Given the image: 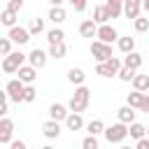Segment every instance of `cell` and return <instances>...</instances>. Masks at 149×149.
<instances>
[{"label": "cell", "mask_w": 149, "mask_h": 149, "mask_svg": "<svg viewBox=\"0 0 149 149\" xmlns=\"http://www.w3.org/2000/svg\"><path fill=\"white\" fill-rule=\"evenodd\" d=\"M126 126H128V123L119 121V123L105 128V140H107L109 144H119V142H123V140L128 137V128H126Z\"/></svg>", "instance_id": "6da1fadb"}, {"label": "cell", "mask_w": 149, "mask_h": 149, "mask_svg": "<svg viewBox=\"0 0 149 149\" xmlns=\"http://www.w3.org/2000/svg\"><path fill=\"white\" fill-rule=\"evenodd\" d=\"M23 61H26V54H21V51H9V54L2 58V70H5L7 74H12V72H16V70L23 65Z\"/></svg>", "instance_id": "7a4b0ae2"}, {"label": "cell", "mask_w": 149, "mask_h": 149, "mask_svg": "<svg viewBox=\"0 0 149 149\" xmlns=\"http://www.w3.org/2000/svg\"><path fill=\"white\" fill-rule=\"evenodd\" d=\"M91 54H93V58H95L98 63H102V61H107V58L112 56V47H109L107 42L95 40V42L91 44Z\"/></svg>", "instance_id": "3957f363"}, {"label": "cell", "mask_w": 149, "mask_h": 149, "mask_svg": "<svg viewBox=\"0 0 149 149\" xmlns=\"http://www.w3.org/2000/svg\"><path fill=\"white\" fill-rule=\"evenodd\" d=\"M95 37L100 40V42H107V44H112L116 37H119V33L109 26V23H100L98 26V33H95Z\"/></svg>", "instance_id": "277c9868"}, {"label": "cell", "mask_w": 149, "mask_h": 149, "mask_svg": "<svg viewBox=\"0 0 149 149\" xmlns=\"http://www.w3.org/2000/svg\"><path fill=\"white\" fill-rule=\"evenodd\" d=\"M5 91H7V95H9L14 102H23V81H21V79H12Z\"/></svg>", "instance_id": "5b68a950"}, {"label": "cell", "mask_w": 149, "mask_h": 149, "mask_svg": "<svg viewBox=\"0 0 149 149\" xmlns=\"http://www.w3.org/2000/svg\"><path fill=\"white\" fill-rule=\"evenodd\" d=\"M12 130H14V121L2 116L0 119V144H9L12 142Z\"/></svg>", "instance_id": "8992f818"}, {"label": "cell", "mask_w": 149, "mask_h": 149, "mask_svg": "<svg viewBox=\"0 0 149 149\" xmlns=\"http://www.w3.org/2000/svg\"><path fill=\"white\" fill-rule=\"evenodd\" d=\"M7 37H9L12 42H16V44H26V42L30 40V30H28V28H21V26H12Z\"/></svg>", "instance_id": "52a82bcc"}, {"label": "cell", "mask_w": 149, "mask_h": 149, "mask_svg": "<svg viewBox=\"0 0 149 149\" xmlns=\"http://www.w3.org/2000/svg\"><path fill=\"white\" fill-rule=\"evenodd\" d=\"M16 74H19V79H21L23 84H33V81L37 79V68H33V65H21V68L16 70Z\"/></svg>", "instance_id": "ba28073f"}, {"label": "cell", "mask_w": 149, "mask_h": 149, "mask_svg": "<svg viewBox=\"0 0 149 149\" xmlns=\"http://www.w3.org/2000/svg\"><path fill=\"white\" fill-rule=\"evenodd\" d=\"M140 9H142V0H123V14L128 19H137L140 16Z\"/></svg>", "instance_id": "9c48e42d"}, {"label": "cell", "mask_w": 149, "mask_h": 149, "mask_svg": "<svg viewBox=\"0 0 149 149\" xmlns=\"http://www.w3.org/2000/svg\"><path fill=\"white\" fill-rule=\"evenodd\" d=\"M42 133H44V137L54 140V137H58V135H61V123H58L56 119H49V121H44V123H42Z\"/></svg>", "instance_id": "30bf717a"}, {"label": "cell", "mask_w": 149, "mask_h": 149, "mask_svg": "<svg viewBox=\"0 0 149 149\" xmlns=\"http://www.w3.org/2000/svg\"><path fill=\"white\" fill-rule=\"evenodd\" d=\"M28 61H30V65H33V68H37V70H40V68H44V65H47V54H44L42 49H33V51L28 54Z\"/></svg>", "instance_id": "8fae6325"}, {"label": "cell", "mask_w": 149, "mask_h": 149, "mask_svg": "<svg viewBox=\"0 0 149 149\" xmlns=\"http://www.w3.org/2000/svg\"><path fill=\"white\" fill-rule=\"evenodd\" d=\"M79 33H81V37H95V33H98V23H95L93 19H86V21H81Z\"/></svg>", "instance_id": "7c38bea8"}, {"label": "cell", "mask_w": 149, "mask_h": 149, "mask_svg": "<svg viewBox=\"0 0 149 149\" xmlns=\"http://www.w3.org/2000/svg\"><path fill=\"white\" fill-rule=\"evenodd\" d=\"M65 126H68L70 130H81V128H84V119H81V114H79V112L68 114V116H65Z\"/></svg>", "instance_id": "4fadbf2b"}, {"label": "cell", "mask_w": 149, "mask_h": 149, "mask_svg": "<svg viewBox=\"0 0 149 149\" xmlns=\"http://www.w3.org/2000/svg\"><path fill=\"white\" fill-rule=\"evenodd\" d=\"M65 16H68V14H65V9H63L61 5H51V9H49V21H51V23L58 26V23L65 21Z\"/></svg>", "instance_id": "5bb4252c"}, {"label": "cell", "mask_w": 149, "mask_h": 149, "mask_svg": "<svg viewBox=\"0 0 149 149\" xmlns=\"http://www.w3.org/2000/svg\"><path fill=\"white\" fill-rule=\"evenodd\" d=\"M70 112H68V107L65 105H58V102H54L51 107H49V116L51 119H56V121H65V116H68Z\"/></svg>", "instance_id": "9a60e30c"}, {"label": "cell", "mask_w": 149, "mask_h": 149, "mask_svg": "<svg viewBox=\"0 0 149 149\" xmlns=\"http://www.w3.org/2000/svg\"><path fill=\"white\" fill-rule=\"evenodd\" d=\"M109 19H112V16H109V12H107L105 5H98V7L93 9V21H95L98 26H100V23H107Z\"/></svg>", "instance_id": "2e32d148"}, {"label": "cell", "mask_w": 149, "mask_h": 149, "mask_svg": "<svg viewBox=\"0 0 149 149\" xmlns=\"http://www.w3.org/2000/svg\"><path fill=\"white\" fill-rule=\"evenodd\" d=\"M133 109H135V107H130V105L126 102V105L116 112V114H119V121H123V123H133V121H135V112H133Z\"/></svg>", "instance_id": "e0dca14e"}, {"label": "cell", "mask_w": 149, "mask_h": 149, "mask_svg": "<svg viewBox=\"0 0 149 149\" xmlns=\"http://www.w3.org/2000/svg\"><path fill=\"white\" fill-rule=\"evenodd\" d=\"M105 7H107V12H109V16L116 19V16H121V12H123V0H107Z\"/></svg>", "instance_id": "ac0fdd59"}, {"label": "cell", "mask_w": 149, "mask_h": 149, "mask_svg": "<svg viewBox=\"0 0 149 149\" xmlns=\"http://www.w3.org/2000/svg\"><path fill=\"white\" fill-rule=\"evenodd\" d=\"M0 23H5L7 28H12V26H16V12L14 9H5V12H0Z\"/></svg>", "instance_id": "d6986e66"}, {"label": "cell", "mask_w": 149, "mask_h": 149, "mask_svg": "<svg viewBox=\"0 0 149 149\" xmlns=\"http://www.w3.org/2000/svg\"><path fill=\"white\" fill-rule=\"evenodd\" d=\"M123 65H128V68L137 70V68L142 65V56H140V54H135V51H128V54H126V58H123Z\"/></svg>", "instance_id": "ffe728a7"}, {"label": "cell", "mask_w": 149, "mask_h": 149, "mask_svg": "<svg viewBox=\"0 0 149 149\" xmlns=\"http://www.w3.org/2000/svg\"><path fill=\"white\" fill-rule=\"evenodd\" d=\"M68 79H70L72 84H77V86H79V84H84L86 74H84V70H81V68H70V70H68Z\"/></svg>", "instance_id": "44dd1931"}, {"label": "cell", "mask_w": 149, "mask_h": 149, "mask_svg": "<svg viewBox=\"0 0 149 149\" xmlns=\"http://www.w3.org/2000/svg\"><path fill=\"white\" fill-rule=\"evenodd\" d=\"M128 133H130V137H133V140H140V137H144V135H147V128H144L142 123L133 121V123H130V128H128Z\"/></svg>", "instance_id": "7402d4cb"}, {"label": "cell", "mask_w": 149, "mask_h": 149, "mask_svg": "<svg viewBox=\"0 0 149 149\" xmlns=\"http://www.w3.org/2000/svg\"><path fill=\"white\" fill-rule=\"evenodd\" d=\"M142 98H144V91H133V93H128V98H126V102L130 105V107H140L142 105Z\"/></svg>", "instance_id": "603a6c76"}, {"label": "cell", "mask_w": 149, "mask_h": 149, "mask_svg": "<svg viewBox=\"0 0 149 149\" xmlns=\"http://www.w3.org/2000/svg\"><path fill=\"white\" fill-rule=\"evenodd\" d=\"M133 86L137 91H147L149 88V74H135L133 77Z\"/></svg>", "instance_id": "cb8c5ba5"}, {"label": "cell", "mask_w": 149, "mask_h": 149, "mask_svg": "<svg viewBox=\"0 0 149 149\" xmlns=\"http://www.w3.org/2000/svg\"><path fill=\"white\" fill-rule=\"evenodd\" d=\"M68 107H70L72 112H79V114H81V112L88 107V102H86V100H79V98H74V95H72V98H70V102H68Z\"/></svg>", "instance_id": "d4e9b609"}, {"label": "cell", "mask_w": 149, "mask_h": 149, "mask_svg": "<svg viewBox=\"0 0 149 149\" xmlns=\"http://www.w3.org/2000/svg\"><path fill=\"white\" fill-rule=\"evenodd\" d=\"M86 130H88L91 135H98V133H105V123H102L100 119H93V121H88V123H86Z\"/></svg>", "instance_id": "484cf974"}, {"label": "cell", "mask_w": 149, "mask_h": 149, "mask_svg": "<svg viewBox=\"0 0 149 149\" xmlns=\"http://www.w3.org/2000/svg\"><path fill=\"white\" fill-rule=\"evenodd\" d=\"M119 49L123 51V54H128V51H133L135 49V40L128 35V37H119Z\"/></svg>", "instance_id": "4316f807"}, {"label": "cell", "mask_w": 149, "mask_h": 149, "mask_svg": "<svg viewBox=\"0 0 149 149\" xmlns=\"http://www.w3.org/2000/svg\"><path fill=\"white\" fill-rule=\"evenodd\" d=\"M49 56H51V58H63V56H65V44H63V42L51 44V47H49Z\"/></svg>", "instance_id": "83f0119b"}, {"label": "cell", "mask_w": 149, "mask_h": 149, "mask_svg": "<svg viewBox=\"0 0 149 149\" xmlns=\"http://www.w3.org/2000/svg\"><path fill=\"white\" fill-rule=\"evenodd\" d=\"M95 74H100V77H114L116 72L107 65V61H102V63H98V65H95Z\"/></svg>", "instance_id": "f1b7e54d"}, {"label": "cell", "mask_w": 149, "mask_h": 149, "mask_svg": "<svg viewBox=\"0 0 149 149\" xmlns=\"http://www.w3.org/2000/svg\"><path fill=\"white\" fill-rule=\"evenodd\" d=\"M63 37H65V33H63L61 28H54V30H49V33H47V40H49V44L63 42Z\"/></svg>", "instance_id": "f546056e"}, {"label": "cell", "mask_w": 149, "mask_h": 149, "mask_svg": "<svg viewBox=\"0 0 149 149\" xmlns=\"http://www.w3.org/2000/svg\"><path fill=\"white\" fill-rule=\"evenodd\" d=\"M133 77H135V70L128 68V65H121V70H119V79H121V81H133Z\"/></svg>", "instance_id": "4dcf8cb0"}, {"label": "cell", "mask_w": 149, "mask_h": 149, "mask_svg": "<svg viewBox=\"0 0 149 149\" xmlns=\"http://www.w3.org/2000/svg\"><path fill=\"white\" fill-rule=\"evenodd\" d=\"M28 30H30V35H40V33L44 30V21H42V19H33L30 26H28Z\"/></svg>", "instance_id": "1f68e13d"}, {"label": "cell", "mask_w": 149, "mask_h": 149, "mask_svg": "<svg viewBox=\"0 0 149 149\" xmlns=\"http://www.w3.org/2000/svg\"><path fill=\"white\" fill-rule=\"evenodd\" d=\"M74 98H79V100H86V102H88V98H91V91H88L84 84H79V86H77V91H74Z\"/></svg>", "instance_id": "d6a6232c"}, {"label": "cell", "mask_w": 149, "mask_h": 149, "mask_svg": "<svg viewBox=\"0 0 149 149\" xmlns=\"http://www.w3.org/2000/svg\"><path fill=\"white\" fill-rule=\"evenodd\" d=\"M37 98V91L33 86H23V102H33Z\"/></svg>", "instance_id": "836d02e7"}, {"label": "cell", "mask_w": 149, "mask_h": 149, "mask_svg": "<svg viewBox=\"0 0 149 149\" xmlns=\"http://www.w3.org/2000/svg\"><path fill=\"white\" fill-rule=\"evenodd\" d=\"M81 147H84V149H98V140H95V135H91V133H88V137H84Z\"/></svg>", "instance_id": "e575fe53"}, {"label": "cell", "mask_w": 149, "mask_h": 149, "mask_svg": "<svg viewBox=\"0 0 149 149\" xmlns=\"http://www.w3.org/2000/svg\"><path fill=\"white\" fill-rule=\"evenodd\" d=\"M135 30H137V33H144V30H149V19H142V16H137V19H135Z\"/></svg>", "instance_id": "d590c367"}, {"label": "cell", "mask_w": 149, "mask_h": 149, "mask_svg": "<svg viewBox=\"0 0 149 149\" xmlns=\"http://www.w3.org/2000/svg\"><path fill=\"white\" fill-rule=\"evenodd\" d=\"M9 51H12V40L9 37H0V54L7 56Z\"/></svg>", "instance_id": "8d00e7d4"}, {"label": "cell", "mask_w": 149, "mask_h": 149, "mask_svg": "<svg viewBox=\"0 0 149 149\" xmlns=\"http://www.w3.org/2000/svg\"><path fill=\"white\" fill-rule=\"evenodd\" d=\"M70 2H72L74 12H84L86 9V0H70Z\"/></svg>", "instance_id": "74e56055"}, {"label": "cell", "mask_w": 149, "mask_h": 149, "mask_svg": "<svg viewBox=\"0 0 149 149\" xmlns=\"http://www.w3.org/2000/svg\"><path fill=\"white\" fill-rule=\"evenodd\" d=\"M7 7H9V9H14V12H19V9L23 7V0H9V2H7Z\"/></svg>", "instance_id": "f35d334b"}, {"label": "cell", "mask_w": 149, "mask_h": 149, "mask_svg": "<svg viewBox=\"0 0 149 149\" xmlns=\"http://www.w3.org/2000/svg\"><path fill=\"white\" fill-rule=\"evenodd\" d=\"M137 149H149V137H140L137 140Z\"/></svg>", "instance_id": "ab89813d"}, {"label": "cell", "mask_w": 149, "mask_h": 149, "mask_svg": "<svg viewBox=\"0 0 149 149\" xmlns=\"http://www.w3.org/2000/svg\"><path fill=\"white\" fill-rule=\"evenodd\" d=\"M140 109L149 114V95H147V93H144V98H142V105H140Z\"/></svg>", "instance_id": "60d3db41"}, {"label": "cell", "mask_w": 149, "mask_h": 149, "mask_svg": "<svg viewBox=\"0 0 149 149\" xmlns=\"http://www.w3.org/2000/svg\"><path fill=\"white\" fill-rule=\"evenodd\" d=\"M9 144H12V149H23V147H26V142H23V140H12Z\"/></svg>", "instance_id": "b9f144b4"}, {"label": "cell", "mask_w": 149, "mask_h": 149, "mask_svg": "<svg viewBox=\"0 0 149 149\" xmlns=\"http://www.w3.org/2000/svg\"><path fill=\"white\" fill-rule=\"evenodd\" d=\"M5 114H7V102H2V105H0V119H2Z\"/></svg>", "instance_id": "7bdbcfd3"}, {"label": "cell", "mask_w": 149, "mask_h": 149, "mask_svg": "<svg viewBox=\"0 0 149 149\" xmlns=\"http://www.w3.org/2000/svg\"><path fill=\"white\" fill-rule=\"evenodd\" d=\"M2 102H7V93H2V91H0V105H2Z\"/></svg>", "instance_id": "ee69618b"}, {"label": "cell", "mask_w": 149, "mask_h": 149, "mask_svg": "<svg viewBox=\"0 0 149 149\" xmlns=\"http://www.w3.org/2000/svg\"><path fill=\"white\" fill-rule=\"evenodd\" d=\"M142 9H147V12H149V0H142Z\"/></svg>", "instance_id": "f6af8a7d"}, {"label": "cell", "mask_w": 149, "mask_h": 149, "mask_svg": "<svg viewBox=\"0 0 149 149\" xmlns=\"http://www.w3.org/2000/svg\"><path fill=\"white\" fill-rule=\"evenodd\" d=\"M51 5H63V0H49Z\"/></svg>", "instance_id": "bcb514c9"}, {"label": "cell", "mask_w": 149, "mask_h": 149, "mask_svg": "<svg viewBox=\"0 0 149 149\" xmlns=\"http://www.w3.org/2000/svg\"><path fill=\"white\" fill-rule=\"evenodd\" d=\"M147 137H149V128H147Z\"/></svg>", "instance_id": "7dc6e473"}, {"label": "cell", "mask_w": 149, "mask_h": 149, "mask_svg": "<svg viewBox=\"0 0 149 149\" xmlns=\"http://www.w3.org/2000/svg\"><path fill=\"white\" fill-rule=\"evenodd\" d=\"M0 58H5V56H2V54H0Z\"/></svg>", "instance_id": "c3c4849f"}]
</instances>
